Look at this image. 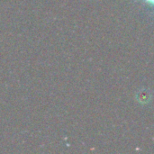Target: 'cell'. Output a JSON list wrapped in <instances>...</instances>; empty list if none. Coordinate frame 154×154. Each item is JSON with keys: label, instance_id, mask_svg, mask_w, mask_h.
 <instances>
[{"label": "cell", "instance_id": "obj_1", "mask_svg": "<svg viewBox=\"0 0 154 154\" xmlns=\"http://www.w3.org/2000/svg\"><path fill=\"white\" fill-rule=\"evenodd\" d=\"M146 3H148L149 5H152L154 7V0H144Z\"/></svg>", "mask_w": 154, "mask_h": 154}]
</instances>
